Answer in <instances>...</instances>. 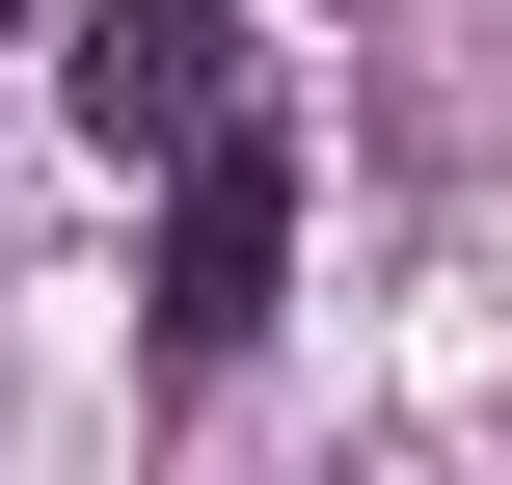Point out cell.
<instances>
[{"mask_svg":"<svg viewBox=\"0 0 512 485\" xmlns=\"http://www.w3.org/2000/svg\"><path fill=\"white\" fill-rule=\"evenodd\" d=\"M270 270H297V162L270 135H189L162 162V378H243L270 351Z\"/></svg>","mask_w":512,"mask_h":485,"instance_id":"obj_1","label":"cell"},{"mask_svg":"<svg viewBox=\"0 0 512 485\" xmlns=\"http://www.w3.org/2000/svg\"><path fill=\"white\" fill-rule=\"evenodd\" d=\"M108 162H189V135H243V0H81V81H54Z\"/></svg>","mask_w":512,"mask_h":485,"instance_id":"obj_2","label":"cell"}]
</instances>
